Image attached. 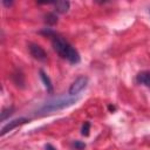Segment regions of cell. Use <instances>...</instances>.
Segmentation results:
<instances>
[{
  "instance_id": "13",
  "label": "cell",
  "mask_w": 150,
  "mask_h": 150,
  "mask_svg": "<svg viewBox=\"0 0 150 150\" xmlns=\"http://www.w3.org/2000/svg\"><path fill=\"white\" fill-rule=\"evenodd\" d=\"M74 146L77 149V150H83L86 148V144L83 142H80V141H75L74 142Z\"/></svg>"
},
{
  "instance_id": "1",
  "label": "cell",
  "mask_w": 150,
  "mask_h": 150,
  "mask_svg": "<svg viewBox=\"0 0 150 150\" xmlns=\"http://www.w3.org/2000/svg\"><path fill=\"white\" fill-rule=\"evenodd\" d=\"M79 100H80V97L70 96V95L69 96H59V97H55V98H52V100L45 102L38 109V112L43 114V115L45 114H50V112H54V111L68 108V107L75 104Z\"/></svg>"
},
{
  "instance_id": "6",
  "label": "cell",
  "mask_w": 150,
  "mask_h": 150,
  "mask_svg": "<svg viewBox=\"0 0 150 150\" xmlns=\"http://www.w3.org/2000/svg\"><path fill=\"white\" fill-rule=\"evenodd\" d=\"M137 82L150 88V71L145 70V71H141L137 74Z\"/></svg>"
},
{
  "instance_id": "7",
  "label": "cell",
  "mask_w": 150,
  "mask_h": 150,
  "mask_svg": "<svg viewBox=\"0 0 150 150\" xmlns=\"http://www.w3.org/2000/svg\"><path fill=\"white\" fill-rule=\"evenodd\" d=\"M54 7L57 13H66V12H68V9L70 7V2L69 1H56L54 4Z\"/></svg>"
},
{
  "instance_id": "14",
  "label": "cell",
  "mask_w": 150,
  "mask_h": 150,
  "mask_svg": "<svg viewBox=\"0 0 150 150\" xmlns=\"http://www.w3.org/2000/svg\"><path fill=\"white\" fill-rule=\"evenodd\" d=\"M45 149H46V150H56V148L53 146L52 144H46V145H45Z\"/></svg>"
},
{
  "instance_id": "5",
  "label": "cell",
  "mask_w": 150,
  "mask_h": 150,
  "mask_svg": "<svg viewBox=\"0 0 150 150\" xmlns=\"http://www.w3.org/2000/svg\"><path fill=\"white\" fill-rule=\"evenodd\" d=\"M27 122H29V118H26V117H19V118H15V120L11 121L9 123H7L6 125L2 127L0 135L4 136V135H6L7 132L12 131L14 128H16V127H19V125H22V124H25V123H27Z\"/></svg>"
},
{
  "instance_id": "9",
  "label": "cell",
  "mask_w": 150,
  "mask_h": 150,
  "mask_svg": "<svg viewBox=\"0 0 150 150\" xmlns=\"http://www.w3.org/2000/svg\"><path fill=\"white\" fill-rule=\"evenodd\" d=\"M12 77H13L14 83H15L18 87H21V88L25 87V79H23V75H22L21 73H15V74H13Z\"/></svg>"
},
{
  "instance_id": "16",
  "label": "cell",
  "mask_w": 150,
  "mask_h": 150,
  "mask_svg": "<svg viewBox=\"0 0 150 150\" xmlns=\"http://www.w3.org/2000/svg\"><path fill=\"white\" fill-rule=\"evenodd\" d=\"M108 108H109V110H110V111H114V110H115V107H114V105H109Z\"/></svg>"
},
{
  "instance_id": "2",
  "label": "cell",
  "mask_w": 150,
  "mask_h": 150,
  "mask_svg": "<svg viewBox=\"0 0 150 150\" xmlns=\"http://www.w3.org/2000/svg\"><path fill=\"white\" fill-rule=\"evenodd\" d=\"M53 48L61 57L68 60L70 63H79L81 60L79 52L61 36H54Z\"/></svg>"
},
{
  "instance_id": "8",
  "label": "cell",
  "mask_w": 150,
  "mask_h": 150,
  "mask_svg": "<svg viewBox=\"0 0 150 150\" xmlns=\"http://www.w3.org/2000/svg\"><path fill=\"white\" fill-rule=\"evenodd\" d=\"M40 77H41V80H42V82H43L46 89H47L48 91H53V84H52V81H50V79L48 77V75H47L42 69L40 70Z\"/></svg>"
},
{
  "instance_id": "10",
  "label": "cell",
  "mask_w": 150,
  "mask_h": 150,
  "mask_svg": "<svg viewBox=\"0 0 150 150\" xmlns=\"http://www.w3.org/2000/svg\"><path fill=\"white\" fill-rule=\"evenodd\" d=\"M45 21H46L47 25L53 26V25H55L57 22V16H56L55 13H48V14L45 15Z\"/></svg>"
},
{
  "instance_id": "15",
  "label": "cell",
  "mask_w": 150,
  "mask_h": 150,
  "mask_svg": "<svg viewBox=\"0 0 150 150\" xmlns=\"http://www.w3.org/2000/svg\"><path fill=\"white\" fill-rule=\"evenodd\" d=\"M2 4H4L5 6H11L13 2H12V1H11V2H8V1H5V0H4V1H2Z\"/></svg>"
},
{
  "instance_id": "11",
  "label": "cell",
  "mask_w": 150,
  "mask_h": 150,
  "mask_svg": "<svg viewBox=\"0 0 150 150\" xmlns=\"http://www.w3.org/2000/svg\"><path fill=\"white\" fill-rule=\"evenodd\" d=\"M13 107H8V108H5V109H2V111H1V121L4 122L8 116H11L12 114H13Z\"/></svg>"
},
{
  "instance_id": "12",
  "label": "cell",
  "mask_w": 150,
  "mask_h": 150,
  "mask_svg": "<svg viewBox=\"0 0 150 150\" xmlns=\"http://www.w3.org/2000/svg\"><path fill=\"white\" fill-rule=\"evenodd\" d=\"M89 131H90V123L89 122H84L82 128H81V134L83 136H88L89 135Z\"/></svg>"
},
{
  "instance_id": "3",
  "label": "cell",
  "mask_w": 150,
  "mask_h": 150,
  "mask_svg": "<svg viewBox=\"0 0 150 150\" xmlns=\"http://www.w3.org/2000/svg\"><path fill=\"white\" fill-rule=\"evenodd\" d=\"M87 84H88V77L87 76H79L71 84H70V87H69V90H68V93H69V95L70 96H75V95H77L80 91H82L86 87H87Z\"/></svg>"
},
{
  "instance_id": "4",
  "label": "cell",
  "mask_w": 150,
  "mask_h": 150,
  "mask_svg": "<svg viewBox=\"0 0 150 150\" xmlns=\"http://www.w3.org/2000/svg\"><path fill=\"white\" fill-rule=\"evenodd\" d=\"M28 50H29V54L38 61H45L47 59V53L38 43H33V42L28 43Z\"/></svg>"
}]
</instances>
